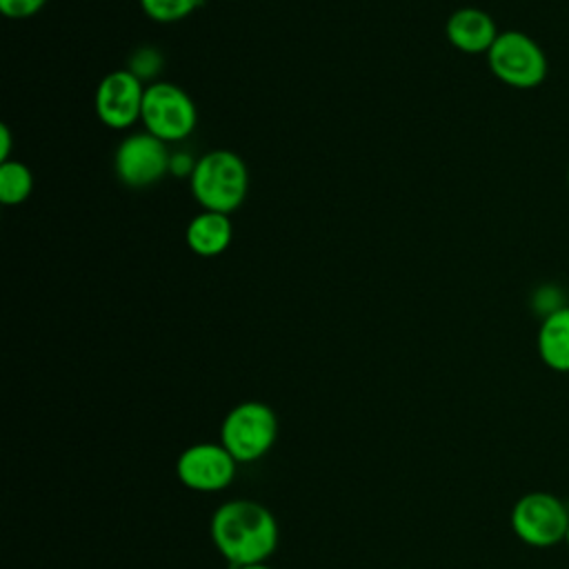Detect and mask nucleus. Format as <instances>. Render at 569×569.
Returning <instances> with one entry per match:
<instances>
[{
  "label": "nucleus",
  "mask_w": 569,
  "mask_h": 569,
  "mask_svg": "<svg viewBox=\"0 0 569 569\" xmlns=\"http://www.w3.org/2000/svg\"><path fill=\"white\" fill-rule=\"evenodd\" d=\"M211 540L231 569L264 562L278 547V522L256 500H229L211 516Z\"/></svg>",
  "instance_id": "f257e3e1"
},
{
  "label": "nucleus",
  "mask_w": 569,
  "mask_h": 569,
  "mask_svg": "<svg viewBox=\"0 0 569 569\" xmlns=\"http://www.w3.org/2000/svg\"><path fill=\"white\" fill-rule=\"evenodd\" d=\"M189 180L191 193L204 211L227 216L244 202L249 191V169L244 160L229 149H216L200 156Z\"/></svg>",
  "instance_id": "f03ea898"
},
{
  "label": "nucleus",
  "mask_w": 569,
  "mask_h": 569,
  "mask_svg": "<svg viewBox=\"0 0 569 569\" xmlns=\"http://www.w3.org/2000/svg\"><path fill=\"white\" fill-rule=\"evenodd\" d=\"M278 418L273 409L258 400H247L229 409L220 425V442L236 462L262 458L276 442Z\"/></svg>",
  "instance_id": "7ed1b4c3"
},
{
  "label": "nucleus",
  "mask_w": 569,
  "mask_h": 569,
  "mask_svg": "<svg viewBox=\"0 0 569 569\" xmlns=\"http://www.w3.org/2000/svg\"><path fill=\"white\" fill-rule=\"evenodd\" d=\"M491 73L507 87L533 89L547 78V56L542 47L522 31H502L487 51Z\"/></svg>",
  "instance_id": "20e7f679"
},
{
  "label": "nucleus",
  "mask_w": 569,
  "mask_h": 569,
  "mask_svg": "<svg viewBox=\"0 0 569 569\" xmlns=\"http://www.w3.org/2000/svg\"><path fill=\"white\" fill-rule=\"evenodd\" d=\"M144 131L162 142H180L189 138L198 124V111L191 96L173 82L156 80L147 84L142 100Z\"/></svg>",
  "instance_id": "39448f33"
},
{
  "label": "nucleus",
  "mask_w": 569,
  "mask_h": 569,
  "mask_svg": "<svg viewBox=\"0 0 569 569\" xmlns=\"http://www.w3.org/2000/svg\"><path fill=\"white\" fill-rule=\"evenodd\" d=\"M569 511L565 502L547 491H531L516 500L511 509L513 533L531 547H553L565 540Z\"/></svg>",
  "instance_id": "423d86ee"
},
{
  "label": "nucleus",
  "mask_w": 569,
  "mask_h": 569,
  "mask_svg": "<svg viewBox=\"0 0 569 569\" xmlns=\"http://www.w3.org/2000/svg\"><path fill=\"white\" fill-rule=\"evenodd\" d=\"M171 153L167 142L151 136L149 131L127 136L113 158V169L118 180L131 189H144L156 184L169 173Z\"/></svg>",
  "instance_id": "0eeeda50"
},
{
  "label": "nucleus",
  "mask_w": 569,
  "mask_h": 569,
  "mask_svg": "<svg viewBox=\"0 0 569 569\" xmlns=\"http://www.w3.org/2000/svg\"><path fill=\"white\" fill-rule=\"evenodd\" d=\"M236 458L222 442H198L187 447L176 460L178 480L193 491H220L236 476Z\"/></svg>",
  "instance_id": "6e6552de"
},
{
  "label": "nucleus",
  "mask_w": 569,
  "mask_h": 569,
  "mask_svg": "<svg viewBox=\"0 0 569 569\" xmlns=\"http://www.w3.org/2000/svg\"><path fill=\"white\" fill-rule=\"evenodd\" d=\"M147 84L129 69L107 73L96 89V116L109 129H127L142 118Z\"/></svg>",
  "instance_id": "1a4fd4ad"
},
{
  "label": "nucleus",
  "mask_w": 569,
  "mask_h": 569,
  "mask_svg": "<svg viewBox=\"0 0 569 569\" xmlns=\"http://www.w3.org/2000/svg\"><path fill=\"white\" fill-rule=\"evenodd\" d=\"M445 33L447 40L462 53H487L500 31L487 11L462 7L447 18Z\"/></svg>",
  "instance_id": "9d476101"
},
{
  "label": "nucleus",
  "mask_w": 569,
  "mask_h": 569,
  "mask_svg": "<svg viewBox=\"0 0 569 569\" xmlns=\"http://www.w3.org/2000/svg\"><path fill=\"white\" fill-rule=\"evenodd\" d=\"M231 238H233V227L229 216L218 211H204V209L189 220L184 231L187 247L202 258L220 256L231 244Z\"/></svg>",
  "instance_id": "9b49d317"
},
{
  "label": "nucleus",
  "mask_w": 569,
  "mask_h": 569,
  "mask_svg": "<svg viewBox=\"0 0 569 569\" xmlns=\"http://www.w3.org/2000/svg\"><path fill=\"white\" fill-rule=\"evenodd\" d=\"M536 345L551 371L569 373V307H558L542 318Z\"/></svg>",
  "instance_id": "f8f14e48"
},
{
  "label": "nucleus",
  "mask_w": 569,
  "mask_h": 569,
  "mask_svg": "<svg viewBox=\"0 0 569 569\" xmlns=\"http://www.w3.org/2000/svg\"><path fill=\"white\" fill-rule=\"evenodd\" d=\"M33 191V173L20 160L0 162V200L4 204H20Z\"/></svg>",
  "instance_id": "ddd939ff"
},
{
  "label": "nucleus",
  "mask_w": 569,
  "mask_h": 569,
  "mask_svg": "<svg viewBox=\"0 0 569 569\" xmlns=\"http://www.w3.org/2000/svg\"><path fill=\"white\" fill-rule=\"evenodd\" d=\"M202 0H140L142 11L156 22H178L193 13Z\"/></svg>",
  "instance_id": "4468645a"
},
{
  "label": "nucleus",
  "mask_w": 569,
  "mask_h": 569,
  "mask_svg": "<svg viewBox=\"0 0 569 569\" xmlns=\"http://www.w3.org/2000/svg\"><path fill=\"white\" fill-rule=\"evenodd\" d=\"M136 78H140L142 82H156L158 73L162 71V53L153 47H138L131 58H129V67H127Z\"/></svg>",
  "instance_id": "2eb2a0df"
},
{
  "label": "nucleus",
  "mask_w": 569,
  "mask_h": 569,
  "mask_svg": "<svg viewBox=\"0 0 569 569\" xmlns=\"http://www.w3.org/2000/svg\"><path fill=\"white\" fill-rule=\"evenodd\" d=\"M47 0H0V11L7 18L13 20H22V18H31L36 16Z\"/></svg>",
  "instance_id": "dca6fc26"
},
{
  "label": "nucleus",
  "mask_w": 569,
  "mask_h": 569,
  "mask_svg": "<svg viewBox=\"0 0 569 569\" xmlns=\"http://www.w3.org/2000/svg\"><path fill=\"white\" fill-rule=\"evenodd\" d=\"M196 162H198V160H196L191 153H187V151L171 153L169 173H173V176H189V178H191V173H193V169H196Z\"/></svg>",
  "instance_id": "f3484780"
},
{
  "label": "nucleus",
  "mask_w": 569,
  "mask_h": 569,
  "mask_svg": "<svg viewBox=\"0 0 569 569\" xmlns=\"http://www.w3.org/2000/svg\"><path fill=\"white\" fill-rule=\"evenodd\" d=\"M11 153V131L7 124L0 127V162H7Z\"/></svg>",
  "instance_id": "a211bd4d"
},
{
  "label": "nucleus",
  "mask_w": 569,
  "mask_h": 569,
  "mask_svg": "<svg viewBox=\"0 0 569 569\" xmlns=\"http://www.w3.org/2000/svg\"><path fill=\"white\" fill-rule=\"evenodd\" d=\"M238 569H271V567L264 565V562H256V565H244V567H238Z\"/></svg>",
  "instance_id": "6ab92c4d"
},
{
  "label": "nucleus",
  "mask_w": 569,
  "mask_h": 569,
  "mask_svg": "<svg viewBox=\"0 0 569 569\" xmlns=\"http://www.w3.org/2000/svg\"><path fill=\"white\" fill-rule=\"evenodd\" d=\"M565 542H567V547H569V527H567V536H565Z\"/></svg>",
  "instance_id": "aec40b11"
},
{
  "label": "nucleus",
  "mask_w": 569,
  "mask_h": 569,
  "mask_svg": "<svg viewBox=\"0 0 569 569\" xmlns=\"http://www.w3.org/2000/svg\"><path fill=\"white\" fill-rule=\"evenodd\" d=\"M567 187H569V167H567Z\"/></svg>",
  "instance_id": "412c9836"
}]
</instances>
